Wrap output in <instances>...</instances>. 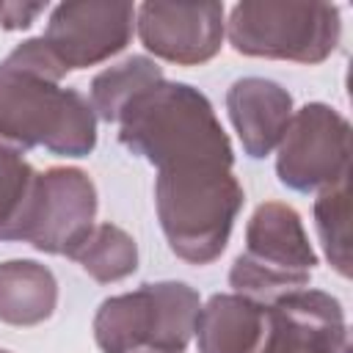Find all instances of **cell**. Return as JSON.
Segmentation results:
<instances>
[{
    "mask_svg": "<svg viewBox=\"0 0 353 353\" xmlns=\"http://www.w3.org/2000/svg\"><path fill=\"white\" fill-rule=\"evenodd\" d=\"M66 69L44 44L25 39L0 61V149L25 154L36 146L58 157H88L97 146V113L77 88H63Z\"/></svg>",
    "mask_w": 353,
    "mask_h": 353,
    "instance_id": "1",
    "label": "cell"
},
{
    "mask_svg": "<svg viewBox=\"0 0 353 353\" xmlns=\"http://www.w3.org/2000/svg\"><path fill=\"white\" fill-rule=\"evenodd\" d=\"M119 143L157 171L174 165H234L232 141L212 102L190 83L163 80L138 94L119 116Z\"/></svg>",
    "mask_w": 353,
    "mask_h": 353,
    "instance_id": "2",
    "label": "cell"
},
{
    "mask_svg": "<svg viewBox=\"0 0 353 353\" xmlns=\"http://www.w3.org/2000/svg\"><path fill=\"white\" fill-rule=\"evenodd\" d=\"M243 201V185L226 165H174L154 179L160 229L168 248L188 265H210L226 251Z\"/></svg>",
    "mask_w": 353,
    "mask_h": 353,
    "instance_id": "3",
    "label": "cell"
},
{
    "mask_svg": "<svg viewBox=\"0 0 353 353\" xmlns=\"http://www.w3.org/2000/svg\"><path fill=\"white\" fill-rule=\"evenodd\" d=\"M199 309L201 298L190 284L146 281L99 303L94 339L102 353H185Z\"/></svg>",
    "mask_w": 353,
    "mask_h": 353,
    "instance_id": "4",
    "label": "cell"
},
{
    "mask_svg": "<svg viewBox=\"0 0 353 353\" xmlns=\"http://www.w3.org/2000/svg\"><path fill=\"white\" fill-rule=\"evenodd\" d=\"M226 36L248 58L323 63L342 39V17L331 3L243 0L229 11Z\"/></svg>",
    "mask_w": 353,
    "mask_h": 353,
    "instance_id": "5",
    "label": "cell"
},
{
    "mask_svg": "<svg viewBox=\"0 0 353 353\" xmlns=\"http://www.w3.org/2000/svg\"><path fill=\"white\" fill-rule=\"evenodd\" d=\"M317 251L309 243L298 210L281 201L259 204L245 226V251L229 270L237 295L270 306L276 298L303 290L312 281Z\"/></svg>",
    "mask_w": 353,
    "mask_h": 353,
    "instance_id": "6",
    "label": "cell"
},
{
    "mask_svg": "<svg viewBox=\"0 0 353 353\" xmlns=\"http://www.w3.org/2000/svg\"><path fill=\"white\" fill-rule=\"evenodd\" d=\"M276 149V176L290 190L320 193L350 176V121L325 102L298 108Z\"/></svg>",
    "mask_w": 353,
    "mask_h": 353,
    "instance_id": "7",
    "label": "cell"
},
{
    "mask_svg": "<svg viewBox=\"0 0 353 353\" xmlns=\"http://www.w3.org/2000/svg\"><path fill=\"white\" fill-rule=\"evenodd\" d=\"M97 188L83 168L52 165L39 174L25 240L41 254L72 256L97 226Z\"/></svg>",
    "mask_w": 353,
    "mask_h": 353,
    "instance_id": "8",
    "label": "cell"
},
{
    "mask_svg": "<svg viewBox=\"0 0 353 353\" xmlns=\"http://www.w3.org/2000/svg\"><path fill=\"white\" fill-rule=\"evenodd\" d=\"M135 30V6L110 0L61 3L50 11L44 44L66 72L97 66L119 55Z\"/></svg>",
    "mask_w": 353,
    "mask_h": 353,
    "instance_id": "9",
    "label": "cell"
},
{
    "mask_svg": "<svg viewBox=\"0 0 353 353\" xmlns=\"http://www.w3.org/2000/svg\"><path fill=\"white\" fill-rule=\"evenodd\" d=\"M135 28L149 52L176 66L212 61L226 33L221 3H141Z\"/></svg>",
    "mask_w": 353,
    "mask_h": 353,
    "instance_id": "10",
    "label": "cell"
},
{
    "mask_svg": "<svg viewBox=\"0 0 353 353\" xmlns=\"http://www.w3.org/2000/svg\"><path fill=\"white\" fill-rule=\"evenodd\" d=\"M262 353H350L342 303L323 290H295L270 306Z\"/></svg>",
    "mask_w": 353,
    "mask_h": 353,
    "instance_id": "11",
    "label": "cell"
},
{
    "mask_svg": "<svg viewBox=\"0 0 353 353\" xmlns=\"http://www.w3.org/2000/svg\"><path fill=\"white\" fill-rule=\"evenodd\" d=\"M226 110L243 152L262 160L279 146L292 119V94L270 77H240L226 91Z\"/></svg>",
    "mask_w": 353,
    "mask_h": 353,
    "instance_id": "12",
    "label": "cell"
},
{
    "mask_svg": "<svg viewBox=\"0 0 353 353\" xmlns=\"http://www.w3.org/2000/svg\"><path fill=\"white\" fill-rule=\"evenodd\" d=\"M270 312L265 303L237 292H215L196 317L199 353H262Z\"/></svg>",
    "mask_w": 353,
    "mask_h": 353,
    "instance_id": "13",
    "label": "cell"
},
{
    "mask_svg": "<svg viewBox=\"0 0 353 353\" xmlns=\"http://www.w3.org/2000/svg\"><path fill=\"white\" fill-rule=\"evenodd\" d=\"M58 306V281L36 259L0 262V320L8 325H39Z\"/></svg>",
    "mask_w": 353,
    "mask_h": 353,
    "instance_id": "14",
    "label": "cell"
},
{
    "mask_svg": "<svg viewBox=\"0 0 353 353\" xmlns=\"http://www.w3.org/2000/svg\"><path fill=\"white\" fill-rule=\"evenodd\" d=\"M163 69L146 58V55H130L116 66L102 69L94 80H91V108L97 113V119L102 121H119V116L124 113V108L143 94L146 88L163 83Z\"/></svg>",
    "mask_w": 353,
    "mask_h": 353,
    "instance_id": "15",
    "label": "cell"
},
{
    "mask_svg": "<svg viewBox=\"0 0 353 353\" xmlns=\"http://www.w3.org/2000/svg\"><path fill=\"white\" fill-rule=\"evenodd\" d=\"M97 284H113L138 270V243L116 223H97L69 256Z\"/></svg>",
    "mask_w": 353,
    "mask_h": 353,
    "instance_id": "16",
    "label": "cell"
},
{
    "mask_svg": "<svg viewBox=\"0 0 353 353\" xmlns=\"http://www.w3.org/2000/svg\"><path fill=\"white\" fill-rule=\"evenodd\" d=\"M39 171L17 152L0 149V240H25Z\"/></svg>",
    "mask_w": 353,
    "mask_h": 353,
    "instance_id": "17",
    "label": "cell"
},
{
    "mask_svg": "<svg viewBox=\"0 0 353 353\" xmlns=\"http://www.w3.org/2000/svg\"><path fill=\"white\" fill-rule=\"evenodd\" d=\"M314 229L325 259L339 276H350V193L347 176L323 188L314 199Z\"/></svg>",
    "mask_w": 353,
    "mask_h": 353,
    "instance_id": "18",
    "label": "cell"
},
{
    "mask_svg": "<svg viewBox=\"0 0 353 353\" xmlns=\"http://www.w3.org/2000/svg\"><path fill=\"white\" fill-rule=\"evenodd\" d=\"M47 3H0V28L3 30H25L30 28L41 14Z\"/></svg>",
    "mask_w": 353,
    "mask_h": 353,
    "instance_id": "19",
    "label": "cell"
},
{
    "mask_svg": "<svg viewBox=\"0 0 353 353\" xmlns=\"http://www.w3.org/2000/svg\"><path fill=\"white\" fill-rule=\"evenodd\" d=\"M0 353H11V350H3V347H0Z\"/></svg>",
    "mask_w": 353,
    "mask_h": 353,
    "instance_id": "20",
    "label": "cell"
}]
</instances>
